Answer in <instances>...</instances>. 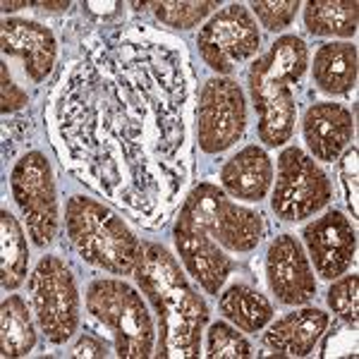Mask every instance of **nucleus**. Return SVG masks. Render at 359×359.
Listing matches in <instances>:
<instances>
[{
    "label": "nucleus",
    "instance_id": "30",
    "mask_svg": "<svg viewBox=\"0 0 359 359\" xmlns=\"http://www.w3.org/2000/svg\"><path fill=\"white\" fill-rule=\"evenodd\" d=\"M27 91L20 84H15L8 65H0V111H3V115L22 111V108H27Z\"/></svg>",
    "mask_w": 359,
    "mask_h": 359
},
{
    "label": "nucleus",
    "instance_id": "19",
    "mask_svg": "<svg viewBox=\"0 0 359 359\" xmlns=\"http://www.w3.org/2000/svg\"><path fill=\"white\" fill-rule=\"evenodd\" d=\"M311 77L323 94H350L357 84V46L345 41L321 43L311 62Z\"/></svg>",
    "mask_w": 359,
    "mask_h": 359
},
{
    "label": "nucleus",
    "instance_id": "10",
    "mask_svg": "<svg viewBox=\"0 0 359 359\" xmlns=\"http://www.w3.org/2000/svg\"><path fill=\"white\" fill-rule=\"evenodd\" d=\"M199 55L213 72L230 74L240 62L259 53L262 36L252 10L242 3H230L211 15L196 34Z\"/></svg>",
    "mask_w": 359,
    "mask_h": 359
},
{
    "label": "nucleus",
    "instance_id": "3",
    "mask_svg": "<svg viewBox=\"0 0 359 359\" xmlns=\"http://www.w3.org/2000/svg\"><path fill=\"white\" fill-rule=\"evenodd\" d=\"M65 233L86 264L113 276H135L144 257V242L111 206L74 194L65 206Z\"/></svg>",
    "mask_w": 359,
    "mask_h": 359
},
{
    "label": "nucleus",
    "instance_id": "2",
    "mask_svg": "<svg viewBox=\"0 0 359 359\" xmlns=\"http://www.w3.org/2000/svg\"><path fill=\"white\" fill-rule=\"evenodd\" d=\"M137 283L158 318L154 355L158 359H194L201 355V333L208 323V304L177 259L163 245L144 242V257L137 266Z\"/></svg>",
    "mask_w": 359,
    "mask_h": 359
},
{
    "label": "nucleus",
    "instance_id": "27",
    "mask_svg": "<svg viewBox=\"0 0 359 359\" xmlns=\"http://www.w3.org/2000/svg\"><path fill=\"white\" fill-rule=\"evenodd\" d=\"M328 309L335 316H340L350 328L357 331V314H359V276H340L333 280V285L326 292Z\"/></svg>",
    "mask_w": 359,
    "mask_h": 359
},
{
    "label": "nucleus",
    "instance_id": "5",
    "mask_svg": "<svg viewBox=\"0 0 359 359\" xmlns=\"http://www.w3.org/2000/svg\"><path fill=\"white\" fill-rule=\"evenodd\" d=\"M196 228L216 240L228 252H254L264 235V216L254 208L240 206L213 182H199L187 194L182 208Z\"/></svg>",
    "mask_w": 359,
    "mask_h": 359
},
{
    "label": "nucleus",
    "instance_id": "12",
    "mask_svg": "<svg viewBox=\"0 0 359 359\" xmlns=\"http://www.w3.org/2000/svg\"><path fill=\"white\" fill-rule=\"evenodd\" d=\"M266 278L278 302L309 304L316 294V278L304 245L294 235H278L266 252Z\"/></svg>",
    "mask_w": 359,
    "mask_h": 359
},
{
    "label": "nucleus",
    "instance_id": "14",
    "mask_svg": "<svg viewBox=\"0 0 359 359\" xmlns=\"http://www.w3.org/2000/svg\"><path fill=\"white\" fill-rule=\"evenodd\" d=\"M0 46H3V55L20 57L32 82L41 84L53 72L57 41L50 27L41 25V22L22 20V17L5 20L3 32H0Z\"/></svg>",
    "mask_w": 359,
    "mask_h": 359
},
{
    "label": "nucleus",
    "instance_id": "6",
    "mask_svg": "<svg viewBox=\"0 0 359 359\" xmlns=\"http://www.w3.org/2000/svg\"><path fill=\"white\" fill-rule=\"evenodd\" d=\"M29 302L39 328L53 345H62L79 328V287L60 257H43L29 276Z\"/></svg>",
    "mask_w": 359,
    "mask_h": 359
},
{
    "label": "nucleus",
    "instance_id": "7",
    "mask_svg": "<svg viewBox=\"0 0 359 359\" xmlns=\"http://www.w3.org/2000/svg\"><path fill=\"white\" fill-rule=\"evenodd\" d=\"M333 199V184L304 149L287 147L278 156L271 208L283 223L311 218Z\"/></svg>",
    "mask_w": 359,
    "mask_h": 359
},
{
    "label": "nucleus",
    "instance_id": "13",
    "mask_svg": "<svg viewBox=\"0 0 359 359\" xmlns=\"http://www.w3.org/2000/svg\"><path fill=\"white\" fill-rule=\"evenodd\" d=\"M172 240H175L177 257L184 264L187 276H192L204 292L218 297L235 269V262L225 254V249L182 213L172 228Z\"/></svg>",
    "mask_w": 359,
    "mask_h": 359
},
{
    "label": "nucleus",
    "instance_id": "28",
    "mask_svg": "<svg viewBox=\"0 0 359 359\" xmlns=\"http://www.w3.org/2000/svg\"><path fill=\"white\" fill-rule=\"evenodd\" d=\"M252 13L262 22L264 29L269 32H283L294 22V15L299 10V0H276V3H266V0H254Z\"/></svg>",
    "mask_w": 359,
    "mask_h": 359
},
{
    "label": "nucleus",
    "instance_id": "11",
    "mask_svg": "<svg viewBox=\"0 0 359 359\" xmlns=\"http://www.w3.org/2000/svg\"><path fill=\"white\" fill-rule=\"evenodd\" d=\"M302 242L306 257L314 264V271L323 280H335L355 262L357 254V233L350 218L338 208L326 211L321 218L304 225Z\"/></svg>",
    "mask_w": 359,
    "mask_h": 359
},
{
    "label": "nucleus",
    "instance_id": "9",
    "mask_svg": "<svg viewBox=\"0 0 359 359\" xmlns=\"http://www.w3.org/2000/svg\"><path fill=\"white\" fill-rule=\"evenodd\" d=\"M247 132V98L230 77L206 79L196 103V144L208 156L235 147Z\"/></svg>",
    "mask_w": 359,
    "mask_h": 359
},
{
    "label": "nucleus",
    "instance_id": "22",
    "mask_svg": "<svg viewBox=\"0 0 359 359\" xmlns=\"http://www.w3.org/2000/svg\"><path fill=\"white\" fill-rule=\"evenodd\" d=\"M34 311L20 294H8L0 304V357H27L36 345Z\"/></svg>",
    "mask_w": 359,
    "mask_h": 359
},
{
    "label": "nucleus",
    "instance_id": "24",
    "mask_svg": "<svg viewBox=\"0 0 359 359\" xmlns=\"http://www.w3.org/2000/svg\"><path fill=\"white\" fill-rule=\"evenodd\" d=\"M357 17V0H309L304 5V27L314 36H355Z\"/></svg>",
    "mask_w": 359,
    "mask_h": 359
},
{
    "label": "nucleus",
    "instance_id": "18",
    "mask_svg": "<svg viewBox=\"0 0 359 359\" xmlns=\"http://www.w3.org/2000/svg\"><path fill=\"white\" fill-rule=\"evenodd\" d=\"M223 189L235 199L242 201H262L273 187V163L271 156L257 144L240 149L233 158L225 161L221 168Z\"/></svg>",
    "mask_w": 359,
    "mask_h": 359
},
{
    "label": "nucleus",
    "instance_id": "25",
    "mask_svg": "<svg viewBox=\"0 0 359 359\" xmlns=\"http://www.w3.org/2000/svg\"><path fill=\"white\" fill-rule=\"evenodd\" d=\"M156 20L172 29H194L206 20L213 10L218 8L216 0H161V3H149Z\"/></svg>",
    "mask_w": 359,
    "mask_h": 359
},
{
    "label": "nucleus",
    "instance_id": "23",
    "mask_svg": "<svg viewBox=\"0 0 359 359\" xmlns=\"http://www.w3.org/2000/svg\"><path fill=\"white\" fill-rule=\"evenodd\" d=\"M29 269L27 235L20 221L3 208L0 211V283L5 292H13L25 283Z\"/></svg>",
    "mask_w": 359,
    "mask_h": 359
},
{
    "label": "nucleus",
    "instance_id": "20",
    "mask_svg": "<svg viewBox=\"0 0 359 359\" xmlns=\"http://www.w3.org/2000/svg\"><path fill=\"white\" fill-rule=\"evenodd\" d=\"M252 103L259 113V139L266 147H283L294 135L297 120V101L294 89H271L252 96Z\"/></svg>",
    "mask_w": 359,
    "mask_h": 359
},
{
    "label": "nucleus",
    "instance_id": "32",
    "mask_svg": "<svg viewBox=\"0 0 359 359\" xmlns=\"http://www.w3.org/2000/svg\"><path fill=\"white\" fill-rule=\"evenodd\" d=\"M34 8L48 10V13H60V10H67L69 3H34Z\"/></svg>",
    "mask_w": 359,
    "mask_h": 359
},
{
    "label": "nucleus",
    "instance_id": "16",
    "mask_svg": "<svg viewBox=\"0 0 359 359\" xmlns=\"http://www.w3.org/2000/svg\"><path fill=\"white\" fill-rule=\"evenodd\" d=\"M302 132L306 147L314 154L311 158L333 163L355 137V118L340 103L321 101L306 108Z\"/></svg>",
    "mask_w": 359,
    "mask_h": 359
},
{
    "label": "nucleus",
    "instance_id": "21",
    "mask_svg": "<svg viewBox=\"0 0 359 359\" xmlns=\"http://www.w3.org/2000/svg\"><path fill=\"white\" fill-rule=\"evenodd\" d=\"M218 309L242 333H259L273 321V304L252 285L235 283L218 294Z\"/></svg>",
    "mask_w": 359,
    "mask_h": 359
},
{
    "label": "nucleus",
    "instance_id": "1",
    "mask_svg": "<svg viewBox=\"0 0 359 359\" xmlns=\"http://www.w3.org/2000/svg\"><path fill=\"white\" fill-rule=\"evenodd\" d=\"M192 91L182 41L147 25L101 29L50 89V144L79 182L158 228L192 172Z\"/></svg>",
    "mask_w": 359,
    "mask_h": 359
},
{
    "label": "nucleus",
    "instance_id": "15",
    "mask_svg": "<svg viewBox=\"0 0 359 359\" xmlns=\"http://www.w3.org/2000/svg\"><path fill=\"white\" fill-rule=\"evenodd\" d=\"M309 67V48L299 36L287 34L271 43L262 57L249 67V94L269 89H294Z\"/></svg>",
    "mask_w": 359,
    "mask_h": 359
},
{
    "label": "nucleus",
    "instance_id": "4",
    "mask_svg": "<svg viewBox=\"0 0 359 359\" xmlns=\"http://www.w3.org/2000/svg\"><path fill=\"white\" fill-rule=\"evenodd\" d=\"M86 311L113 335L120 359H149L156 350V323L144 297L118 278H101L86 287Z\"/></svg>",
    "mask_w": 359,
    "mask_h": 359
},
{
    "label": "nucleus",
    "instance_id": "8",
    "mask_svg": "<svg viewBox=\"0 0 359 359\" xmlns=\"http://www.w3.org/2000/svg\"><path fill=\"white\" fill-rule=\"evenodd\" d=\"M10 189L32 242L41 249L48 247L60 225L55 180L48 158L41 151H27L10 172Z\"/></svg>",
    "mask_w": 359,
    "mask_h": 359
},
{
    "label": "nucleus",
    "instance_id": "31",
    "mask_svg": "<svg viewBox=\"0 0 359 359\" xmlns=\"http://www.w3.org/2000/svg\"><path fill=\"white\" fill-rule=\"evenodd\" d=\"M108 355H111V345L103 338H98L96 333H84L72 345V350L67 352V357H96V359H103Z\"/></svg>",
    "mask_w": 359,
    "mask_h": 359
},
{
    "label": "nucleus",
    "instance_id": "29",
    "mask_svg": "<svg viewBox=\"0 0 359 359\" xmlns=\"http://www.w3.org/2000/svg\"><path fill=\"white\" fill-rule=\"evenodd\" d=\"M357 147L347 149L343 154V161H340V187H343V196H345V204L352 211V218L359 216V208H357Z\"/></svg>",
    "mask_w": 359,
    "mask_h": 359
},
{
    "label": "nucleus",
    "instance_id": "17",
    "mask_svg": "<svg viewBox=\"0 0 359 359\" xmlns=\"http://www.w3.org/2000/svg\"><path fill=\"white\" fill-rule=\"evenodd\" d=\"M331 326V316L316 306H302L290 311L264 333V345L276 357H309L326 328Z\"/></svg>",
    "mask_w": 359,
    "mask_h": 359
},
{
    "label": "nucleus",
    "instance_id": "33",
    "mask_svg": "<svg viewBox=\"0 0 359 359\" xmlns=\"http://www.w3.org/2000/svg\"><path fill=\"white\" fill-rule=\"evenodd\" d=\"M0 8H3V13H15V10H20V8H27V3L25 0H17V3H8V0H5Z\"/></svg>",
    "mask_w": 359,
    "mask_h": 359
},
{
    "label": "nucleus",
    "instance_id": "26",
    "mask_svg": "<svg viewBox=\"0 0 359 359\" xmlns=\"http://www.w3.org/2000/svg\"><path fill=\"white\" fill-rule=\"evenodd\" d=\"M206 357L211 359H249L254 357L252 343L225 321L211 323L206 333Z\"/></svg>",
    "mask_w": 359,
    "mask_h": 359
}]
</instances>
